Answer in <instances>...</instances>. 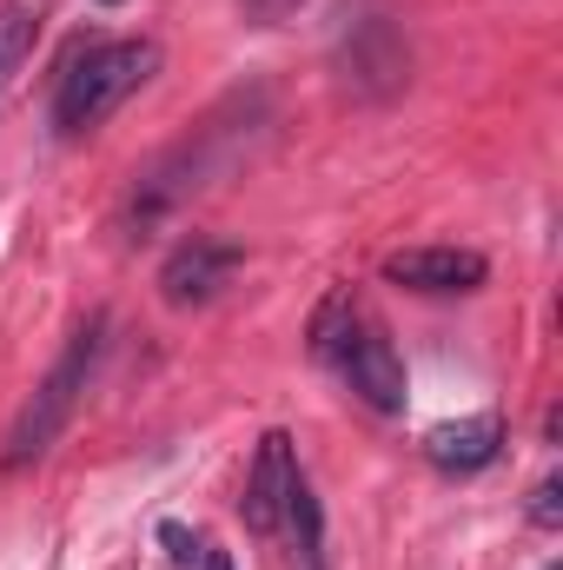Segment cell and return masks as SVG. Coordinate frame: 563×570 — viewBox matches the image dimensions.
<instances>
[{
    "instance_id": "5b68a950",
    "label": "cell",
    "mask_w": 563,
    "mask_h": 570,
    "mask_svg": "<svg viewBox=\"0 0 563 570\" xmlns=\"http://www.w3.org/2000/svg\"><path fill=\"white\" fill-rule=\"evenodd\" d=\"M239 266H246V253H239L233 239L192 233V239H179L172 259L159 266V292H166V305H206V298L233 279Z\"/></svg>"
},
{
    "instance_id": "52a82bcc",
    "label": "cell",
    "mask_w": 563,
    "mask_h": 570,
    "mask_svg": "<svg viewBox=\"0 0 563 570\" xmlns=\"http://www.w3.org/2000/svg\"><path fill=\"white\" fill-rule=\"evenodd\" d=\"M484 253L471 246H405L385 259V279L405 292H477L484 285Z\"/></svg>"
},
{
    "instance_id": "4fadbf2b",
    "label": "cell",
    "mask_w": 563,
    "mask_h": 570,
    "mask_svg": "<svg viewBox=\"0 0 563 570\" xmlns=\"http://www.w3.org/2000/svg\"><path fill=\"white\" fill-rule=\"evenodd\" d=\"M305 0H239V13H246V27H279V20H292Z\"/></svg>"
},
{
    "instance_id": "9a60e30c",
    "label": "cell",
    "mask_w": 563,
    "mask_h": 570,
    "mask_svg": "<svg viewBox=\"0 0 563 570\" xmlns=\"http://www.w3.org/2000/svg\"><path fill=\"white\" fill-rule=\"evenodd\" d=\"M107 7H113V0H107Z\"/></svg>"
},
{
    "instance_id": "7c38bea8",
    "label": "cell",
    "mask_w": 563,
    "mask_h": 570,
    "mask_svg": "<svg viewBox=\"0 0 563 570\" xmlns=\"http://www.w3.org/2000/svg\"><path fill=\"white\" fill-rule=\"evenodd\" d=\"M159 544H166V558H172L179 570H192L199 558H206V544H199L186 524H159Z\"/></svg>"
},
{
    "instance_id": "277c9868",
    "label": "cell",
    "mask_w": 563,
    "mask_h": 570,
    "mask_svg": "<svg viewBox=\"0 0 563 570\" xmlns=\"http://www.w3.org/2000/svg\"><path fill=\"white\" fill-rule=\"evenodd\" d=\"M338 67H345V80H352L358 94H398V87L412 80V53H405L398 27H392L385 13L352 20V33L338 40Z\"/></svg>"
},
{
    "instance_id": "8992f818",
    "label": "cell",
    "mask_w": 563,
    "mask_h": 570,
    "mask_svg": "<svg viewBox=\"0 0 563 570\" xmlns=\"http://www.w3.org/2000/svg\"><path fill=\"white\" fill-rule=\"evenodd\" d=\"M292 478H298V464H292V438H285V431H266V438H259V458H253V471H246V498H239L246 531H259V538L279 531L285 524V498H292Z\"/></svg>"
},
{
    "instance_id": "8fae6325",
    "label": "cell",
    "mask_w": 563,
    "mask_h": 570,
    "mask_svg": "<svg viewBox=\"0 0 563 570\" xmlns=\"http://www.w3.org/2000/svg\"><path fill=\"white\" fill-rule=\"evenodd\" d=\"M531 524H537V531H557L563 524V484L557 478H544V484L531 491Z\"/></svg>"
},
{
    "instance_id": "6da1fadb",
    "label": "cell",
    "mask_w": 563,
    "mask_h": 570,
    "mask_svg": "<svg viewBox=\"0 0 563 570\" xmlns=\"http://www.w3.org/2000/svg\"><path fill=\"white\" fill-rule=\"evenodd\" d=\"M152 73H159V40H100V47H87L60 73V100H53L60 134H93L127 94H140Z\"/></svg>"
},
{
    "instance_id": "5bb4252c",
    "label": "cell",
    "mask_w": 563,
    "mask_h": 570,
    "mask_svg": "<svg viewBox=\"0 0 563 570\" xmlns=\"http://www.w3.org/2000/svg\"><path fill=\"white\" fill-rule=\"evenodd\" d=\"M199 564H206V570H233V558H226V551H213V544H206V558H199Z\"/></svg>"
},
{
    "instance_id": "30bf717a",
    "label": "cell",
    "mask_w": 563,
    "mask_h": 570,
    "mask_svg": "<svg viewBox=\"0 0 563 570\" xmlns=\"http://www.w3.org/2000/svg\"><path fill=\"white\" fill-rule=\"evenodd\" d=\"M285 518L298 524V551H305V564H312V570H325V518H318V498H312V484H305V478H292Z\"/></svg>"
},
{
    "instance_id": "9c48e42d",
    "label": "cell",
    "mask_w": 563,
    "mask_h": 570,
    "mask_svg": "<svg viewBox=\"0 0 563 570\" xmlns=\"http://www.w3.org/2000/svg\"><path fill=\"white\" fill-rule=\"evenodd\" d=\"M47 7L53 0H0V87L33 60V47L47 33Z\"/></svg>"
},
{
    "instance_id": "ba28073f",
    "label": "cell",
    "mask_w": 563,
    "mask_h": 570,
    "mask_svg": "<svg viewBox=\"0 0 563 570\" xmlns=\"http://www.w3.org/2000/svg\"><path fill=\"white\" fill-rule=\"evenodd\" d=\"M497 451H504V419L497 412H471V419H451V425L424 431V458L444 478H471V471L497 464Z\"/></svg>"
},
{
    "instance_id": "3957f363",
    "label": "cell",
    "mask_w": 563,
    "mask_h": 570,
    "mask_svg": "<svg viewBox=\"0 0 563 570\" xmlns=\"http://www.w3.org/2000/svg\"><path fill=\"white\" fill-rule=\"evenodd\" d=\"M372 412H405V358H398V345H392V332L358 305L352 312V325H345V338L332 345V358H325Z\"/></svg>"
},
{
    "instance_id": "7a4b0ae2",
    "label": "cell",
    "mask_w": 563,
    "mask_h": 570,
    "mask_svg": "<svg viewBox=\"0 0 563 570\" xmlns=\"http://www.w3.org/2000/svg\"><path fill=\"white\" fill-rule=\"evenodd\" d=\"M100 338H107V318L93 312V318L67 338V352L53 358V372L33 385L27 412L13 419V431H7V471H27V464H40V458L53 451V438L67 431L80 392H87V379H93V365H100Z\"/></svg>"
}]
</instances>
